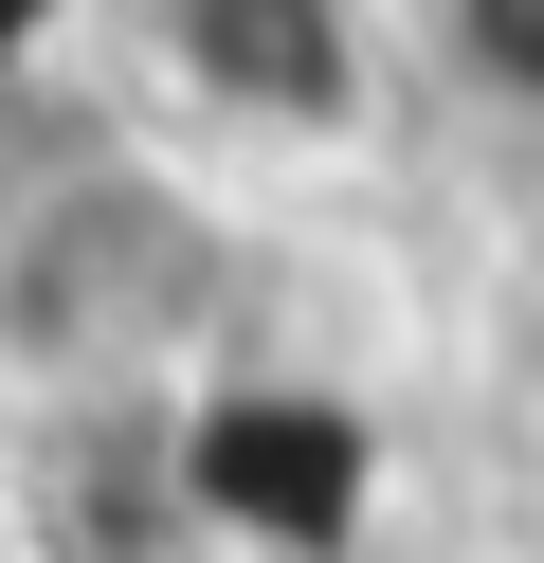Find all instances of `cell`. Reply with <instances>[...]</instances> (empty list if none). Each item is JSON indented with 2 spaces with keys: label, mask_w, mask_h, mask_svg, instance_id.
Here are the masks:
<instances>
[{
  "label": "cell",
  "mask_w": 544,
  "mask_h": 563,
  "mask_svg": "<svg viewBox=\"0 0 544 563\" xmlns=\"http://www.w3.org/2000/svg\"><path fill=\"white\" fill-rule=\"evenodd\" d=\"M0 563H36V545H19V509H0Z\"/></svg>",
  "instance_id": "cell-4"
},
{
  "label": "cell",
  "mask_w": 544,
  "mask_h": 563,
  "mask_svg": "<svg viewBox=\"0 0 544 563\" xmlns=\"http://www.w3.org/2000/svg\"><path fill=\"white\" fill-rule=\"evenodd\" d=\"M145 55L236 146H345L381 110V0H145Z\"/></svg>",
  "instance_id": "cell-1"
},
{
  "label": "cell",
  "mask_w": 544,
  "mask_h": 563,
  "mask_svg": "<svg viewBox=\"0 0 544 563\" xmlns=\"http://www.w3.org/2000/svg\"><path fill=\"white\" fill-rule=\"evenodd\" d=\"M490 382L544 418V200L508 219V255H490Z\"/></svg>",
  "instance_id": "cell-3"
},
{
  "label": "cell",
  "mask_w": 544,
  "mask_h": 563,
  "mask_svg": "<svg viewBox=\"0 0 544 563\" xmlns=\"http://www.w3.org/2000/svg\"><path fill=\"white\" fill-rule=\"evenodd\" d=\"M435 55H454L490 110H526V128H544V0H435Z\"/></svg>",
  "instance_id": "cell-2"
}]
</instances>
